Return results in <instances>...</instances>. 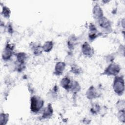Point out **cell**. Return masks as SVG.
Wrapping results in <instances>:
<instances>
[{
  "instance_id": "10",
  "label": "cell",
  "mask_w": 125,
  "mask_h": 125,
  "mask_svg": "<svg viewBox=\"0 0 125 125\" xmlns=\"http://www.w3.org/2000/svg\"><path fill=\"white\" fill-rule=\"evenodd\" d=\"M53 113V109L52 108V107L51 106V104H48V105L45 108V109L43 110V114L42 116V119H45L50 118Z\"/></svg>"
},
{
  "instance_id": "21",
  "label": "cell",
  "mask_w": 125,
  "mask_h": 125,
  "mask_svg": "<svg viewBox=\"0 0 125 125\" xmlns=\"http://www.w3.org/2000/svg\"><path fill=\"white\" fill-rule=\"evenodd\" d=\"M8 31L9 33H12V32H13V28H12V25L11 24H9L8 26Z\"/></svg>"
},
{
  "instance_id": "5",
  "label": "cell",
  "mask_w": 125,
  "mask_h": 125,
  "mask_svg": "<svg viewBox=\"0 0 125 125\" xmlns=\"http://www.w3.org/2000/svg\"><path fill=\"white\" fill-rule=\"evenodd\" d=\"M81 49L83 55L88 57H92L94 53L93 49L87 42H85L83 44Z\"/></svg>"
},
{
  "instance_id": "11",
  "label": "cell",
  "mask_w": 125,
  "mask_h": 125,
  "mask_svg": "<svg viewBox=\"0 0 125 125\" xmlns=\"http://www.w3.org/2000/svg\"><path fill=\"white\" fill-rule=\"evenodd\" d=\"M92 12L93 17L95 19H97L98 20L103 17V12L102 9L98 4H96L93 7Z\"/></svg>"
},
{
  "instance_id": "8",
  "label": "cell",
  "mask_w": 125,
  "mask_h": 125,
  "mask_svg": "<svg viewBox=\"0 0 125 125\" xmlns=\"http://www.w3.org/2000/svg\"><path fill=\"white\" fill-rule=\"evenodd\" d=\"M98 23L101 28L106 30L109 29L111 27V23L110 21L104 17H102V18L98 19Z\"/></svg>"
},
{
  "instance_id": "3",
  "label": "cell",
  "mask_w": 125,
  "mask_h": 125,
  "mask_svg": "<svg viewBox=\"0 0 125 125\" xmlns=\"http://www.w3.org/2000/svg\"><path fill=\"white\" fill-rule=\"evenodd\" d=\"M120 71V66L115 63H112L108 66L102 74L108 76H116Z\"/></svg>"
},
{
  "instance_id": "1",
  "label": "cell",
  "mask_w": 125,
  "mask_h": 125,
  "mask_svg": "<svg viewBox=\"0 0 125 125\" xmlns=\"http://www.w3.org/2000/svg\"><path fill=\"white\" fill-rule=\"evenodd\" d=\"M44 104L43 100L40 97L34 96L31 98L30 109L33 112L37 113L41 110Z\"/></svg>"
},
{
  "instance_id": "4",
  "label": "cell",
  "mask_w": 125,
  "mask_h": 125,
  "mask_svg": "<svg viewBox=\"0 0 125 125\" xmlns=\"http://www.w3.org/2000/svg\"><path fill=\"white\" fill-rule=\"evenodd\" d=\"M14 46L9 43H7L5 46L2 54V58L3 60H8L10 59L14 54Z\"/></svg>"
},
{
  "instance_id": "6",
  "label": "cell",
  "mask_w": 125,
  "mask_h": 125,
  "mask_svg": "<svg viewBox=\"0 0 125 125\" xmlns=\"http://www.w3.org/2000/svg\"><path fill=\"white\" fill-rule=\"evenodd\" d=\"M100 95L101 93L93 86H91V87H90L86 92V97L90 100L98 98L100 97Z\"/></svg>"
},
{
  "instance_id": "20",
  "label": "cell",
  "mask_w": 125,
  "mask_h": 125,
  "mask_svg": "<svg viewBox=\"0 0 125 125\" xmlns=\"http://www.w3.org/2000/svg\"><path fill=\"white\" fill-rule=\"evenodd\" d=\"M43 51L42 46H41L40 45H36L34 47V54L36 56H38L40 55L42 53V51Z\"/></svg>"
},
{
  "instance_id": "14",
  "label": "cell",
  "mask_w": 125,
  "mask_h": 125,
  "mask_svg": "<svg viewBox=\"0 0 125 125\" xmlns=\"http://www.w3.org/2000/svg\"><path fill=\"white\" fill-rule=\"evenodd\" d=\"M80 90V86L78 83V82L76 81H72L71 87L70 88V91L73 92L74 93H76L79 91Z\"/></svg>"
},
{
  "instance_id": "9",
  "label": "cell",
  "mask_w": 125,
  "mask_h": 125,
  "mask_svg": "<svg viewBox=\"0 0 125 125\" xmlns=\"http://www.w3.org/2000/svg\"><path fill=\"white\" fill-rule=\"evenodd\" d=\"M66 64L64 62H58L55 67L54 74L56 75H60L62 74L65 68Z\"/></svg>"
},
{
  "instance_id": "15",
  "label": "cell",
  "mask_w": 125,
  "mask_h": 125,
  "mask_svg": "<svg viewBox=\"0 0 125 125\" xmlns=\"http://www.w3.org/2000/svg\"><path fill=\"white\" fill-rule=\"evenodd\" d=\"M53 45H54V44L52 41H47L44 43L43 45L42 46V48L44 51L48 52L52 50V49L53 48Z\"/></svg>"
},
{
  "instance_id": "17",
  "label": "cell",
  "mask_w": 125,
  "mask_h": 125,
  "mask_svg": "<svg viewBox=\"0 0 125 125\" xmlns=\"http://www.w3.org/2000/svg\"><path fill=\"white\" fill-rule=\"evenodd\" d=\"M101 107L99 104L97 103L93 104L90 108V111L93 114H96L100 111Z\"/></svg>"
},
{
  "instance_id": "2",
  "label": "cell",
  "mask_w": 125,
  "mask_h": 125,
  "mask_svg": "<svg viewBox=\"0 0 125 125\" xmlns=\"http://www.w3.org/2000/svg\"><path fill=\"white\" fill-rule=\"evenodd\" d=\"M113 89L119 95H122L124 91V80L122 77H116L113 83Z\"/></svg>"
},
{
  "instance_id": "12",
  "label": "cell",
  "mask_w": 125,
  "mask_h": 125,
  "mask_svg": "<svg viewBox=\"0 0 125 125\" xmlns=\"http://www.w3.org/2000/svg\"><path fill=\"white\" fill-rule=\"evenodd\" d=\"M72 81L69 77H65L61 80V85L65 90H70Z\"/></svg>"
},
{
  "instance_id": "7",
  "label": "cell",
  "mask_w": 125,
  "mask_h": 125,
  "mask_svg": "<svg viewBox=\"0 0 125 125\" xmlns=\"http://www.w3.org/2000/svg\"><path fill=\"white\" fill-rule=\"evenodd\" d=\"M98 30L96 26L92 23H90L89 25V40L93 41L95 40L99 35V33L98 32Z\"/></svg>"
},
{
  "instance_id": "18",
  "label": "cell",
  "mask_w": 125,
  "mask_h": 125,
  "mask_svg": "<svg viewBox=\"0 0 125 125\" xmlns=\"http://www.w3.org/2000/svg\"><path fill=\"white\" fill-rule=\"evenodd\" d=\"M8 114L6 113H1L0 116V124L1 125L6 124L7 121H8Z\"/></svg>"
},
{
  "instance_id": "16",
  "label": "cell",
  "mask_w": 125,
  "mask_h": 125,
  "mask_svg": "<svg viewBox=\"0 0 125 125\" xmlns=\"http://www.w3.org/2000/svg\"><path fill=\"white\" fill-rule=\"evenodd\" d=\"M1 14L4 17L6 18H9L11 14V11L8 7L5 6H3L2 8Z\"/></svg>"
},
{
  "instance_id": "13",
  "label": "cell",
  "mask_w": 125,
  "mask_h": 125,
  "mask_svg": "<svg viewBox=\"0 0 125 125\" xmlns=\"http://www.w3.org/2000/svg\"><path fill=\"white\" fill-rule=\"evenodd\" d=\"M77 43V38L74 35L69 37L67 42L68 47L70 49H73Z\"/></svg>"
},
{
  "instance_id": "19",
  "label": "cell",
  "mask_w": 125,
  "mask_h": 125,
  "mask_svg": "<svg viewBox=\"0 0 125 125\" xmlns=\"http://www.w3.org/2000/svg\"><path fill=\"white\" fill-rule=\"evenodd\" d=\"M71 72L75 75H80L82 73V69L77 65L73 64L71 68Z\"/></svg>"
}]
</instances>
